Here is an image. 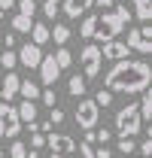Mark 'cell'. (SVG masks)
Returning <instances> with one entry per match:
<instances>
[{
  "instance_id": "6da1fadb",
  "label": "cell",
  "mask_w": 152,
  "mask_h": 158,
  "mask_svg": "<svg viewBox=\"0 0 152 158\" xmlns=\"http://www.w3.org/2000/svg\"><path fill=\"white\" fill-rule=\"evenodd\" d=\"M152 82V67L146 61H131V58H119L113 61V67L107 70L103 85L110 91L119 94H140L143 88H149Z\"/></svg>"
},
{
  "instance_id": "7a4b0ae2",
  "label": "cell",
  "mask_w": 152,
  "mask_h": 158,
  "mask_svg": "<svg viewBox=\"0 0 152 158\" xmlns=\"http://www.w3.org/2000/svg\"><path fill=\"white\" fill-rule=\"evenodd\" d=\"M128 21H131V9H128L125 3H113V9H107V12H100V15H97L91 40L107 43V40L119 37V34L125 31V24H128Z\"/></svg>"
},
{
  "instance_id": "3957f363",
  "label": "cell",
  "mask_w": 152,
  "mask_h": 158,
  "mask_svg": "<svg viewBox=\"0 0 152 158\" xmlns=\"http://www.w3.org/2000/svg\"><path fill=\"white\" fill-rule=\"evenodd\" d=\"M119 137H137L143 122H140V106L137 103H125L122 110H116V118H113Z\"/></svg>"
},
{
  "instance_id": "277c9868",
  "label": "cell",
  "mask_w": 152,
  "mask_h": 158,
  "mask_svg": "<svg viewBox=\"0 0 152 158\" xmlns=\"http://www.w3.org/2000/svg\"><path fill=\"white\" fill-rule=\"evenodd\" d=\"M97 118H100V106L95 103V98H79V103H76V116H73V122L82 128V131H91L97 125Z\"/></svg>"
},
{
  "instance_id": "5b68a950",
  "label": "cell",
  "mask_w": 152,
  "mask_h": 158,
  "mask_svg": "<svg viewBox=\"0 0 152 158\" xmlns=\"http://www.w3.org/2000/svg\"><path fill=\"white\" fill-rule=\"evenodd\" d=\"M131 52H140V55H149L152 52V24L143 21L140 27H131L128 31V43H125Z\"/></svg>"
},
{
  "instance_id": "8992f818",
  "label": "cell",
  "mask_w": 152,
  "mask_h": 158,
  "mask_svg": "<svg viewBox=\"0 0 152 158\" xmlns=\"http://www.w3.org/2000/svg\"><path fill=\"white\" fill-rule=\"evenodd\" d=\"M79 61H82V76L85 79H95L100 76V46H82V52H79Z\"/></svg>"
},
{
  "instance_id": "52a82bcc",
  "label": "cell",
  "mask_w": 152,
  "mask_h": 158,
  "mask_svg": "<svg viewBox=\"0 0 152 158\" xmlns=\"http://www.w3.org/2000/svg\"><path fill=\"white\" fill-rule=\"evenodd\" d=\"M0 116H3V122H6V137H19V131H21L19 110H15L9 100H0Z\"/></svg>"
},
{
  "instance_id": "ba28073f",
  "label": "cell",
  "mask_w": 152,
  "mask_h": 158,
  "mask_svg": "<svg viewBox=\"0 0 152 158\" xmlns=\"http://www.w3.org/2000/svg\"><path fill=\"white\" fill-rule=\"evenodd\" d=\"M15 55H19V64H24L27 70H37L40 58H43V46H37V43H24Z\"/></svg>"
},
{
  "instance_id": "9c48e42d",
  "label": "cell",
  "mask_w": 152,
  "mask_h": 158,
  "mask_svg": "<svg viewBox=\"0 0 152 158\" xmlns=\"http://www.w3.org/2000/svg\"><path fill=\"white\" fill-rule=\"evenodd\" d=\"M37 70H40V79H43L46 85H55L58 76H61V67L55 64V55H49V58L43 55V58H40V64H37Z\"/></svg>"
},
{
  "instance_id": "30bf717a",
  "label": "cell",
  "mask_w": 152,
  "mask_h": 158,
  "mask_svg": "<svg viewBox=\"0 0 152 158\" xmlns=\"http://www.w3.org/2000/svg\"><path fill=\"white\" fill-rule=\"evenodd\" d=\"M46 146H52V152H76V140L67 137V134H55V131H49V137H46Z\"/></svg>"
},
{
  "instance_id": "8fae6325",
  "label": "cell",
  "mask_w": 152,
  "mask_h": 158,
  "mask_svg": "<svg viewBox=\"0 0 152 158\" xmlns=\"http://www.w3.org/2000/svg\"><path fill=\"white\" fill-rule=\"evenodd\" d=\"M100 55H103L107 61H119V58H128V55H131V49L113 37V40H107V43L100 46Z\"/></svg>"
},
{
  "instance_id": "7c38bea8",
  "label": "cell",
  "mask_w": 152,
  "mask_h": 158,
  "mask_svg": "<svg viewBox=\"0 0 152 158\" xmlns=\"http://www.w3.org/2000/svg\"><path fill=\"white\" fill-rule=\"evenodd\" d=\"M91 6H95V0H61V9H64L67 19H79V15H85Z\"/></svg>"
},
{
  "instance_id": "4fadbf2b",
  "label": "cell",
  "mask_w": 152,
  "mask_h": 158,
  "mask_svg": "<svg viewBox=\"0 0 152 158\" xmlns=\"http://www.w3.org/2000/svg\"><path fill=\"white\" fill-rule=\"evenodd\" d=\"M19 73H15V70H9V73H6V76H3V85H0V98L3 100H12L15 98V94H19Z\"/></svg>"
},
{
  "instance_id": "5bb4252c",
  "label": "cell",
  "mask_w": 152,
  "mask_h": 158,
  "mask_svg": "<svg viewBox=\"0 0 152 158\" xmlns=\"http://www.w3.org/2000/svg\"><path fill=\"white\" fill-rule=\"evenodd\" d=\"M67 91L73 94V98H82V94H88V79L82 76V73H73L70 82H67Z\"/></svg>"
},
{
  "instance_id": "9a60e30c",
  "label": "cell",
  "mask_w": 152,
  "mask_h": 158,
  "mask_svg": "<svg viewBox=\"0 0 152 158\" xmlns=\"http://www.w3.org/2000/svg\"><path fill=\"white\" fill-rule=\"evenodd\" d=\"M19 110V118L21 125H27V122H37V100H24L21 106H15Z\"/></svg>"
},
{
  "instance_id": "2e32d148",
  "label": "cell",
  "mask_w": 152,
  "mask_h": 158,
  "mask_svg": "<svg viewBox=\"0 0 152 158\" xmlns=\"http://www.w3.org/2000/svg\"><path fill=\"white\" fill-rule=\"evenodd\" d=\"M134 19L152 21V0H134Z\"/></svg>"
},
{
  "instance_id": "e0dca14e",
  "label": "cell",
  "mask_w": 152,
  "mask_h": 158,
  "mask_svg": "<svg viewBox=\"0 0 152 158\" xmlns=\"http://www.w3.org/2000/svg\"><path fill=\"white\" fill-rule=\"evenodd\" d=\"M19 94L24 100H37L40 98V85L34 82V79H21V82H19Z\"/></svg>"
},
{
  "instance_id": "ac0fdd59",
  "label": "cell",
  "mask_w": 152,
  "mask_h": 158,
  "mask_svg": "<svg viewBox=\"0 0 152 158\" xmlns=\"http://www.w3.org/2000/svg\"><path fill=\"white\" fill-rule=\"evenodd\" d=\"M27 34L34 37V43H37V46H46V43H49V24H43V21H34Z\"/></svg>"
},
{
  "instance_id": "d6986e66",
  "label": "cell",
  "mask_w": 152,
  "mask_h": 158,
  "mask_svg": "<svg viewBox=\"0 0 152 158\" xmlns=\"http://www.w3.org/2000/svg\"><path fill=\"white\" fill-rule=\"evenodd\" d=\"M140 122H149L152 118V94H149V88H143L140 91Z\"/></svg>"
},
{
  "instance_id": "ffe728a7",
  "label": "cell",
  "mask_w": 152,
  "mask_h": 158,
  "mask_svg": "<svg viewBox=\"0 0 152 158\" xmlns=\"http://www.w3.org/2000/svg\"><path fill=\"white\" fill-rule=\"evenodd\" d=\"M31 24H34V15H24V12H15L12 15V31L15 34H27Z\"/></svg>"
},
{
  "instance_id": "44dd1931",
  "label": "cell",
  "mask_w": 152,
  "mask_h": 158,
  "mask_svg": "<svg viewBox=\"0 0 152 158\" xmlns=\"http://www.w3.org/2000/svg\"><path fill=\"white\" fill-rule=\"evenodd\" d=\"M49 40H55L58 46H64V43L70 40V27H67V24H55V27H49Z\"/></svg>"
},
{
  "instance_id": "7402d4cb",
  "label": "cell",
  "mask_w": 152,
  "mask_h": 158,
  "mask_svg": "<svg viewBox=\"0 0 152 158\" xmlns=\"http://www.w3.org/2000/svg\"><path fill=\"white\" fill-rule=\"evenodd\" d=\"M95 21H97V15H88V12H85V19H82V24H79L82 40H91V34H95Z\"/></svg>"
},
{
  "instance_id": "603a6c76",
  "label": "cell",
  "mask_w": 152,
  "mask_h": 158,
  "mask_svg": "<svg viewBox=\"0 0 152 158\" xmlns=\"http://www.w3.org/2000/svg\"><path fill=\"white\" fill-rule=\"evenodd\" d=\"M58 9H61V0H43V15H46L49 21H55Z\"/></svg>"
},
{
  "instance_id": "cb8c5ba5",
  "label": "cell",
  "mask_w": 152,
  "mask_h": 158,
  "mask_svg": "<svg viewBox=\"0 0 152 158\" xmlns=\"http://www.w3.org/2000/svg\"><path fill=\"white\" fill-rule=\"evenodd\" d=\"M55 64H58V67H61V70H67V67L73 64V55H70V52H67V49L61 46V49H58V52H55Z\"/></svg>"
},
{
  "instance_id": "d4e9b609",
  "label": "cell",
  "mask_w": 152,
  "mask_h": 158,
  "mask_svg": "<svg viewBox=\"0 0 152 158\" xmlns=\"http://www.w3.org/2000/svg\"><path fill=\"white\" fill-rule=\"evenodd\" d=\"M19 64V55L12 52V49H3V55H0V67H6V70H12Z\"/></svg>"
},
{
  "instance_id": "484cf974",
  "label": "cell",
  "mask_w": 152,
  "mask_h": 158,
  "mask_svg": "<svg viewBox=\"0 0 152 158\" xmlns=\"http://www.w3.org/2000/svg\"><path fill=\"white\" fill-rule=\"evenodd\" d=\"M95 103L100 106V110H103V106H110V103H113V91H110V88H100V91H95Z\"/></svg>"
},
{
  "instance_id": "4316f807",
  "label": "cell",
  "mask_w": 152,
  "mask_h": 158,
  "mask_svg": "<svg viewBox=\"0 0 152 158\" xmlns=\"http://www.w3.org/2000/svg\"><path fill=\"white\" fill-rule=\"evenodd\" d=\"M116 149H119L122 155H131L134 149H137V143H134V137H119V143H116Z\"/></svg>"
},
{
  "instance_id": "83f0119b",
  "label": "cell",
  "mask_w": 152,
  "mask_h": 158,
  "mask_svg": "<svg viewBox=\"0 0 152 158\" xmlns=\"http://www.w3.org/2000/svg\"><path fill=\"white\" fill-rule=\"evenodd\" d=\"M110 140H113V131L103 125H95V143H110Z\"/></svg>"
},
{
  "instance_id": "f1b7e54d",
  "label": "cell",
  "mask_w": 152,
  "mask_h": 158,
  "mask_svg": "<svg viewBox=\"0 0 152 158\" xmlns=\"http://www.w3.org/2000/svg\"><path fill=\"white\" fill-rule=\"evenodd\" d=\"M49 122H52V128H55V125H61V122H67L64 110H58V106H49Z\"/></svg>"
},
{
  "instance_id": "f546056e",
  "label": "cell",
  "mask_w": 152,
  "mask_h": 158,
  "mask_svg": "<svg viewBox=\"0 0 152 158\" xmlns=\"http://www.w3.org/2000/svg\"><path fill=\"white\" fill-rule=\"evenodd\" d=\"M12 140H15V137H12ZM24 152H27V146H24L21 140H15V143L9 146V158H24Z\"/></svg>"
},
{
  "instance_id": "4dcf8cb0",
  "label": "cell",
  "mask_w": 152,
  "mask_h": 158,
  "mask_svg": "<svg viewBox=\"0 0 152 158\" xmlns=\"http://www.w3.org/2000/svg\"><path fill=\"white\" fill-rule=\"evenodd\" d=\"M15 3H19V12H24V15L37 12V0H15Z\"/></svg>"
},
{
  "instance_id": "1f68e13d",
  "label": "cell",
  "mask_w": 152,
  "mask_h": 158,
  "mask_svg": "<svg viewBox=\"0 0 152 158\" xmlns=\"http://www.w3.org/2000/svg\"><path fill=\"white\" fill-rule=\"evenodd\" d=\"M43 103H46V106H55V103H58V94H55V88H52V85L43 91Z\"/></svg>"
},
{
  "instance_id": "d6a6232c",
  "label": "cell",
  "mask_w": 152,
  "mask_h": 158,
  "mask_svg": "<svg viewBox=\"0 0 152 158\" xmlns=\"http://www.w3.org/2000/svg\"><path fill=\"white\" fill-rule=\"evenodd\" d=\"M140 155H143V158H149V155H152V137L140 143Z\"/></svg>"
},
{
  "instance_id": "836d02e7",
  "label": "cell",
  "mask_w": 152,
  "mask_h": 158,
  "mask_svg": "<svg viewBox=\"0 0 152 158\" xmlns=\"http://www.w3.org/2000/svg\"><path fill=\"white\" fill-rule=\"evenodd\" d=\"M95 158H113V149H107V146H100V149H95Z\"/></svg>"
},
{
  "instance_id": "e575fe53",
  "label": "cell",
  "mask_w": 152,
  "mask_h": 158,
  "mask_svg": "<svg viewBox=\"0 0 152 158\" xmlns=\"http://www.w3.org/2000/svg\"><path fill=\"white\" fill-rule=\"evenodd\" d=\"M3 43H6V49H12V46H15V31H9V34L3 37Z\"/></svg>"
},
{
  "instance_id": "d590c367",
  "label": "cell",
  "mask_w": 152,
  "mask_h": 158,
  "mask_svg": "<svg viewBox=\"0 0 152 158\" xmlns=\"http://www.w3.org/2000/svg\"><path fill=\"white\" fill-rule=\"evenodd\" d=\"M12 6H15V0H0V9H3V12H9Z\"/></svg>"
},
{
  "instance_id": "8d00e7d4",
  "label": "cell",
  "mask_w": 152,
  "mask_h": 158,
  "mask_svg": "<svg viewBox=\"0 0 152 158\" xmlns=\"http://www.w3.org/2000/svg\"><path fill=\"white\" fill-rule=\"evenodd\" d=\"M97 6H100V9H103V6H113V3H122V0H95Z\"/></svg>"
},
{
  "instance_id": "74e56055",
  "label": "cell",
  "mask_w": 152,
  "mask_h": 158,
  "mask_svg": "<svg viewBox=\"0 0 152 158\" xmlns=\"http://www.w3.org/2000/svg\"><path fill=\"white\" fill-rule=\"evenodd\" d=\"M6 137V122H3V116H0V140Z\"/></svg>"
},
{
  "instance_id": "f35d334b",
  "label": "cell",
  "mask_w": 152,
  "mask_h": 158,
  "mask_svg": "<svg viewBox=\"0 0 152 158\" xmlns=\"http://www.w3.org/2000/svg\"><path fill=\"white\" fill-rule=\"evenodd\" d=\"M0 31H3V9H0Z\"/></svg>"
},
{
  "instance_id": "ab89813d",
  "label": "cell",
  "mask_w": 152,
  "mask_h": 158,
  "mask_svg": "<svg viewBox=\"0 0 152 158\" xmlns=\"http://www.w3.org/2000/svg\"><path fill=\"white\" fill-rule=\"evenodd\" d=\"M49 158H61V152H52V155H49Z\"/></svg>"
},
{
  "instance_id": "60d3db41",
  "label": "cell",
  "mask_w": 152,
  "mask_h": 158,
  "mask_svg": "<svg viewBox=\"0 0 152 158\" xmlns=\"http://www.w3.org/2000/svg\"><path fill=\"white\" fill-rule=\"evenodd\" d=\"M0 158H3V149H0Z\"/></svg>"
}]
</instances>
